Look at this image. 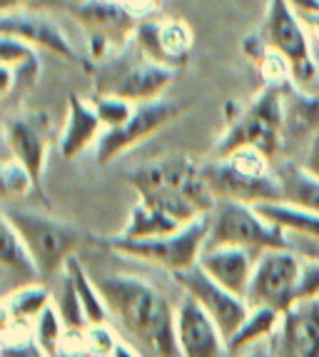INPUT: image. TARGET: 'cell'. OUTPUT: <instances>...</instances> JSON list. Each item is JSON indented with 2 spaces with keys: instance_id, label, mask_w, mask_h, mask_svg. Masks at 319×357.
<instances>
[{
  "instance_id": "1",
  "label": "cell",
  "mask_w": 319,
  "mask_h": 357,
  "mask_svg": "<svg viewBox=\"0 0 319 357\" xmlns=\"http://www.w3.org/2000/svg\"><path fill=\"white\" fill-rule=\"evenodd\" d=\"M95 282L110 307V315L118 317L120 328L137 345L155 357H180L175 335L178 307H172L162 292L130 275H102L95 278Z\"/></svg>"
},
{
  "instance_id": "2",
  "label": "cell",
  "mask_w": 319,
  "mask_h": 357,
  "mask_svg": "<svg viewBox=\"0 0 319 357\" xmlns=\"http://www.w3.org/2000/svg\"><path fill=\"white\" fill-rule=\"evenodd\" d=\"M3 218L18 230L42 278L65 273L70 257H75V252L88 243V235L80 227L47 218L42 213L6 208Z\"/></svg>"
},
{
  "instance_id": "3",
  "label": "cell",
  "mask_w": 319,
  "mask_h": 357,
  "mask_svg": "<svg viewBox=\"0 0 319 357\" xmlns=\"http://www.w3.org/2000/svg\"><path fill=\"white\" fill-rule=\"evenodd\" d=\"M207 218H210L207 248H244L257 255L274 248H292L290 235L262 218L260 210L249 203L217 200Z\"/></svg>"
},
{
  "instance_id": "4",
  "label": "cell",
  "mask_w": 319,
  "mask_h": 357,
  "mask_svg": "<svg viewBox=\"0 0 319 357\" xmlns=\"http://www.w3.org/2000/svg\"><path fill=\"white\" fill-rule=\"evenodd\" d=\"M207 235H210V218L202 215V218L170 232V235H160V238L148 240H127L118 235V238H105L102 245L110 248L113 252L150 262V265H157V268L175 275L195 268L200 262L202 252L207 248Z\"/></svg>"
},
{
  "instance_id": "5",
  "label": "cell",
  "mask_w": 319,
  "mask_h": 357,
  "mask_svg": "<svg viewBox=\"0 0 319 357\" xmlns=\"http://www.w3.org/2000/svg\"><path fill=\"white\" fill-rule=\"evenodd\" d=\"M282 96L279 88L270 85L237 115L230 130L217 140L215 153L225 158L240 148H254L272 160L282 148Z\"/></svg>"
},
{
  "instance_id": "6",
  "label": "cell",
  "mask_w": 319,
  "mask_h": 357,
  "mask_svg": "<svg viewBox=\"0 0 319 357\" xmlns=\"http://www.w3.org/2000/svg\"><path fill=\"white\" fill-rule=\"evenodd\" d=\"M304 255L295 248H274L257 255L247 290L249 307H270L284 315L299 303Z\"/></svg>"
},
{
  "instance_id": "7",
  "label": "cell",
  "mask_w": 319,
  "mask_h": 357,
  "mask_svg": "<svg viewBox=\"0 0 319 357\" xmlns=\"http://www.w3.org/2000/svg\"><path fill=\"white\" fill-rule=\"evenodd\" d=\"M260 38L265 48H270L290 66L295 80H302V83L317 80L319 70L314 63L312 45H309L307 28L287 0H270L267 3Z\"/></svg>"
},
{
  "instance_id": "8",
  "label": "cell",
  "mask_w": 319,
  "mask_h": 357,
  "mask_svg": "<svg viewBox=\"0 0 319 357\" xmlns=\"http://www.w3.org/2000/svg\"><path fill=\"white\" fill-rule=\"evenodd\" d=\"M127 180L137 190V195L153 190L180 192L189 203H195L202 215H210V210L217 203V197L202 175V165H197L187 155H175V158H162V160L140 165L127 173Z\"/></svg>"
},
{
  "instance_id": "9",
  "label": "cell",
  "mask_w": 319,
  "mask_h": 357,
  "mask_svg": "<svg viewBox=\"0 0 319 357\" xmlns=\"http://www.w3.org/2000/svg\"><path fill=\"white\" fill-rule=\"evenodd\" d=\"M187 110V102H175L157 98V100L140 102L135 107L132 118L125 126L115 128V130H105L98 140V162L107 165L115 158H120L123 153H127L130 148H135L137 143L148 140L150 135H155L157 130H162L165 126H170L172 120Z\"/></svg>"
},
{
  "instance_id": "10",
  "label": "cell",
  "mask_w": 319,
  "mask_h": 357,
  "mask_svg": "<svg viewBox=\"0 0 319 357\" xmlns=\"http://www.w3.org/2000/svg\"><path fill=\"white\" fill-rule=\"evenodd\" d=\"M178 285L185 290V295L195 300L207 315L212 317L215 325L222 330L227 340L237 333V328L244 322V317L249 315V303L242 295H235L227 287H222L219 282H215L200 265L189 270H182V273L172 275Z\"/></svg>"
},
{
  "instance_id": "11",
  "label": "cell",
  "mask_w": 319,
  "mask_h": 357,
  "mask_svg": "<svg viewBox=\"0 0 319 357\" xmlns=\"http://www.w3.org/2000/svg\"><path fill=\"white\" fill-rule=\"evenodd\" d=\"M202 175L217 200H237L249 205L282 200V188L274 170L267 175L244 173L227 158H217L215 162L202 165Z\"/></svg>"
},
{
  "instance_id": "12",
  "label": "cell",
  "mask_w": 319,
  "mask_h": 357,
  "mask_svg": "<svg viewBox=\"0 0 319 357\" xmlns=\"http://www.w3.org/2000/svg\"><path fill=\"white\" fill-rule=\"evenodd\" d=\"M180 357H230L227 337L195 300L185 295L175 315Z\"/></svg>"
},
{
  "instance_id": "13",
  "label": "cell",
  "mask_w": 319,
  "mask_h": 357,
  "mask_svg": "<svg viewBox=\"0 0 319 357\" xmlns=\"http://www.w3.org/2000/svg\"><path fill=\"white\" fill-rule=\"evenodd\" d=\"M0 36L18 38V40L28 43L33 48L47 50V53L58 55L60 60H68L72 66L83 63L65 33L50 18H45V15H36V13L25 10L3 13V18H0Z\"/></svg>"
},
{
  "instance_id": "14",
  "label": "cell",
  "mask_w": 319,
  "mask_h": 357,
  "mask_svg": "<svg viewBox=\"0 0 319 357\" xmlns=\"http://www.w3.org/2000/svg\"><path fill=\"white\" fill-rule=\"evenodd\" d=\"M272 350L274 357H319V298L302 300L284 312Z\"/></svg>"
},
{
  "instance_id": "15",
  "label": "cell",
  "mask_w": 319,
  "mask_h": 357,
  "mask_svg": "<svg viewBox=\"0 0 319 357\" xmlns=\"http://www.w3.org/2000/svg\"><path fill=\"white\" fill-rule=\"evenodd\" d=\"M6 140L13 150V158L20 160L36 178L38 188L42 183L47 158V126L38 115H18L6 120Z\"/></svg>"
},
{
  "instance_id": "16",
  "label": "cell",
  "mask_w": 319,
  "mask_h": 357,
  "mask_svg": "<svg viewBox=\"0 0 319 357\" xmlns=\"http://www.w3.org/2000/svg\"><path fill=\"white\" fill-rule=\"evenodd\" d=\"M254 262H257V252L244 250V248H205L197 265L215 282H219L235 295L247 298Z\"/></svg>"
},
{
  "instance_id": "17",
  "label": "cell",
  "mask_w": 319,
  "mask_h": 357,
  "mask_svg": "<svg viewBox=\"0 0 319 357\" xmlns=\"http://www.w3.org/2000/svg\"><path fill=\"white\" fill-rule=\"evenodd\" d=\"M40 75L38 63V48L18 38L3 36L0 40V96L3 100H10L13 93H25L36 85V77Z\"/></svg>"
},
{
  "instance_id": "18",
  "label": "cell",
  "mask_w": 319,
  "mask_h": 357,
  "mask_svg": "<svg viewBox=\"0 0 319 357\" xmlns=\"http://www.w3.org/2000/svg\"><path fill=\"white\" fill-rule=\"evenodd\" d=\"M178 68L162 66V63H155V60H142L137 66H132L127 73L118 77V83H113L110 88L100 90V93H113L118 98L135 102H150L157 100L167 88H170L172 77H175Z\"/></svg>"
},
{
  "instance_id": "19",
  "label": "cell",
  "mask_w": 319,
  "mask_h": 357,
  "mask_svg": "<svg viewBox=\"0 0 319 357\" xmlns=\"http://www.w3.org/2000/svg\"><path fill=\"white\" fill-rule=\"evenodd\" d=\"M137 38L150 60L172 68H178V63H185L189 48H192V30L182 20L140 25Z\"/></svg>"
},
{
  "instance_id": "20",
  "label": "cell",
  "mask_w": 319,
  "mask_h": 357,
  "mask_svg": "<svg viewBox=\"0 0 319 357\" xmlns=\"http://www.w3.org/2000/svg\"><path fill=\"white\" fill-rule=\"evenodd\" d=\"M102 130V120L93 102L83 100L80 96H70L68 100V120L60 135V155L72 160L98 140Z\"/></svg>"
},
{
  "instance_id": "21",
  "label": "cell",
  "mask_w": 319,
  "mask_h": 357,
  "mask_svg": "<svg viewBox=\"0 0 319 357\" xmlns=\"http://www.w3.org/2000/svg\"><path fill=\"white\" fill-rule=\"evenodd\" d=\"M0 265H3L6 295L23 285H33V282L42 280L40 270H38L30 250L25 248L23 238H20L18 230H15L6 218H3V250H0Z\"/></svg>"
},
{
  "instance_id": "22",
  "label": "cell",
  "mask_w": 319,
  "mask_h": 357,
  "mask_svg": "<svg viewBox=\"0 0 319 357\" xmlns=\"http://www.w3.org/2000/svg\"><path fill=\"white\" fill-rule=\"evenodd\" d=\"M70 13L75 15L83 25H88L93 30L95 40H107V38H125L132 30V18L118 3H107V0H77L70 8Z\"/></svg>"
},
{
  "instance_id": "23",
  "label": "cell",
  "mask_w": 319,
  "mask_h": 357,
  "mask_svg": "<svg viewBox=\"0 0 319 357\" xmlns=\"http://www.w3.org/2000/svg\"><path fill=\"white\" fill-rule=\"evenodd\" d=\"M279 322H282V315H279L277 310L249 307V315L244 317V322L237 328V333L227 340L230 357H240L252 350V347L262 345L267 340H272L274 333L279 330Z\"/></svg>"
},
{
  "instance_id": "24",
  "label": "cell",
  "mask_w": 319,
  "mask_h": 357,
  "mask_svg": "<svg viewBox=\"0 0 319 357\" xmlns=\"http://www.w3.org/2000/svg\"><path fill=\"white\" fill-rule=\"evenodd\" d=\"M260 210L262 218L277 225L279 230H284L287 235H295L302 240H317L319 243V215L312 210L297 208L292 203L284 200H272V203H260L254 205Z\"/></svg>"
},
{
  "instance_id": "25",
  "label": "cell",
  "mask_w": 319,
  "mask_h": 357,
  "mask_svg": "<svg viewBox=\"0 0 319 357\" xmlns=\"http://www.w3.org/2000/svg\"><path fill=\"white\" fill-rule=\"evenodd\" d=\"M50 305H53V295L45 285L40 282L23 285L3 298V322H20V325L33 328Z\"/></svg>"
},
{
  "instance_id": "26",
  "label": "cell",
  "mask_w": 319,
  "mask_h": 357,
  "mask_svg": "<svg viewBox=\"0 0 319 357\" xmlns=\"http://www.w3.org/2000/svg\"><path fill=\"white\" fill-rule=\"evenodd\" d=\"M282 188V200L292 203L297 208L312 210L319 215V178L312 175L304 165L284 162L274 170Z\"/></svg>"
},
{
  "instance_id": "27",
  "label": "cell",
  "mask_w": 319,
  "mask_h": 357,
  "mask_svg": "<svg viewBox=\"0 0 319 357\" xmlns=\"http://www.w3.org/2000/svg\"><path fill=\"white\" fill-rule=\"evenodd\" d=\"M178 220H172L170 215L162 213L160 208H155L148 200H140L137 197L135 208L130 210V218H127V225L120 232V238L127 240H148V238H160V235H170V232L180 230Z\"/></svg>"
},
{
  "instance_id": "28",
  "label": "cell",
  "mask_w": 319,
  "mask_h": 357,
  "mask_svg": "<svg viewBox=\"0 0 319 357\" xmlns=\"http://www.w3.org/2000/svg\"><path fill=\"white\" fill-rule=\"evenodd\" d=\"M65 275L72 280L77 290V298L83 303L85 317H88V325H107L110 320V307H107L105 298H102L100 287L95 282V278H90L85 265L80 262V257H70L65 268Z\"/></svg>"
},
{
  "instance_id": "29",
  "label": "cell",
  "mask_w": 319,
  "mask_h": 357,
  "mask_svg": "<svg viewBox=\"0 0 319 357\" xmlns=\"http://www.w3.org/2000/svg\"><path fill=\"white\" fill-rule=\"evenodd\" d=\"M65 322L60 317V312L55 310V305L42 312L40 317L33 325V337L36 342L42 347L47 357H58L60 355V345H63V337H65Z\"/></svg>"
},
{
  "instance_id": "30",
  "label": "cell",
  "mask_w": 319,
  "mask_h": 357,
  "mask_svg": "<svg viewBox=\"0 0 319 357\" xmlns=\"http://www.w3.org/2000/svg\"><path fill=\"white\" fill-rule=\"evenodd\" d=\"M3 357H47L33 337L30 325L3 322Z\"/></svg>"
},
{
  "instance_id": "31",
  "label": "cell",
  "mask_w": 319,
  "mask_h": 357,
  "mask_svg": "<svg viewBox=\"0 0 319 357\" xmlns=\"http://www.w3.org/2000/svg\"><path fill=\"white\" fill-rule=\"evenodd\" d=\"M53 305L60 312V317H63L68 330H88L90 328L88 317H85L83 303H80V298H77L75 285H72V280L65 273H63V290L53 298Z\"/></svg>"
},
{
  "instance_id": "32",
  "label": "cell",
  "mask_w": 319,
  "mask_h": 357,
  "mask_svg": "<svg viewBox=\"0 0 319 357\" xmlns=\"http://www.w3.org/2000/svg\"><path fill=\"white\" fill-rule=\"evenodd\" d=\"M93 105H95V110H98V115H100L105 130H115V128L125 126V123L132 118V113H135V107H137L135 102L113 96V93H100V96L93 100Z\"/></svg>"
},
{
  "instance_id": "33",
  "label": "cell",
  "mask_w": 319,
  "mask_h": 357,
  "mask_svg": "<svg viewBox=\"0 0 319 357\" xmlns=\"http://www.w3.org/2000/svg\"><path fill=\"white\" fill-rule=\"evenodd\" d=\"M0 183H3V192H6V197H23V195H28L33 188H38L36 178L30 175V170L20 160H15V158H10V160L3 162Z\"/></svg>"
},
{
  "instance_id": "34",
  "label": "cell",
  "mask_w": 319,
  "mask_h": 357,
  "mask_svg": "<svg viewBox=\"0 0 319 357\" xmlns=\"http://www.w3.org/2000/svg\"><path fill=\"white\" fill-rule=\"evenodd\" d=\"M85 337H88L90 357H110V352H113V347L118 345L120 340L107 325H90L85 330Z\"/></svg>"
},
{
  "instance_id": "35",
  "label": "cell",
  "mask_w": 319,
  "mask_h": 357,
  "mask_svg": "<svg viewBox=\"0 0 319 357\" xmlns=\"http://www.w3.org/2000/svg\"><path fill=\"white\" fill-rule=\"evenodd\" d=\"M302 165L307 167L312 175H317V178H319V135L312 140V145H309V150H307V155H304V162H302Z\"/></svg>"
},
{
  "instance_id": "36",
  "label": "cell",
  "mask_w": 319,
  "mask_h": 357,
  "mask_svg": "<svg viewBox=\"0 0 319 357\" xmlns=\"http://www.w3.org/2000/svg\"><path fill=\"white\" fill-rule=\"evenodd\" d=\"M297 250H299L302 255H309V257H314V260H319V243L317 240L297 238Z\"/></svg>"
},
{
  "instance_id": "37",
  "label": "cell",
  "mask_w": 319,
  "mask_h": 357,
  "mask_svg": "<svg viewBox=\"0 0 319 357\" xmlns=\"http://www.w3.org/2000/svg\"><path fill=\"white\" fill-rule=\"evenodd\" d=\"M292 8L297 10V15H304V13L319 10V0H287Z\"/></svg>"
},
{
  "instance_id": "38",
  "label": "cell",
  "mask_w": 319,
  "mask_h": 357,
  "mask_svg": "<svg viewBox=\"0 0 319 357\" xmlns=\"http://www.w3.org/2000/svg\"><path fill=\"white\" fill-rule=\"evenodd\" d=\"M240 357H274V350H272V340H267V342H262V345L252 347L249 352H244V355Z\"/></svg>"
},
{
  "instance_id": "39",
  "label": "cell",
  "mask_w": 319,
  "mask_h": 357,
  "mask_svg": "<svg viewBox=\"0 0 319 357\" xmlns=\"http://www.w3.org/2000/svg\"><path fill=\"white\" fill-rule=\"evenodd\" d=\"M110 357H142L137 355L135 347H130L127 342H123V340H118V345L113 347V352H110Z\"/></svg>"
},
{
  "instance_id": "40",
  "label": "cell",
  "mask_w": 319,
  "mask_h": 357,
  "mask_svg": "<svg viewBox=\"0 0 319 357\" xmlns=\"http://www.w3.org/2000/svg\"><path fill=\"white\" fill-rule=\"evenodd\" d=\"M299 18H302V23H304V28L312 30L314 36L319 38V10H314V13H304V15H299Z\"/></svg>"
},
{
  "instance_id": "41",
  "label": "cell",
  "mask_w": 319,
  "mask_h": 357,
  "mask_svg": "<svg viewBox=\"0 0 319 357\" xmlns=\"http://www.w3.org/2000/svg\"><path fill=\"white\" fill-rule=\"evenodd\" d=\"M25 0H0V10L3 13H13V10H20Z\"/></svg>"
},
{
  "instance_id": "42",
  "label": "cell",
  "mask_w": 319,
  "mask_h": 357,
  "mask_svg": "<svg viewBox=\"0 0 319 357\" xmlns=\"http://www.w3.org/2000/svg\"><path fill=\"white\" fill-rule=\"evenodd\" d=\"M317 83H319V75H317Z\"/></svg>"
}]
</instances>
